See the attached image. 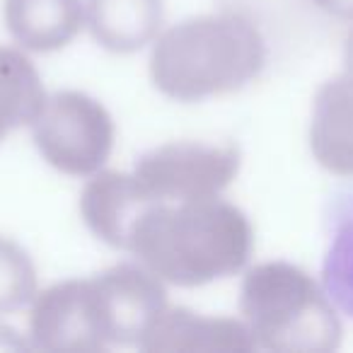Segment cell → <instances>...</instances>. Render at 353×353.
I'll return each mask as SVG.
<instances>
[{
    "mask_svg": "<svg viewBox=\"0 0 353 353\" xmlns=\"http://www.w3.org/2000/svg\"><path fill=\"white\" fill-rule=\"evenodd\" d=\"M165 0H88L85 25L92 39L112 54H136L157 39Z\"/></svg>",
    "mask_w": 353,
    "mask_h": 353,
    "instance_id": "7c38bea8",
    "label": "cell"
},
{
    "mask_svg": "<svg viewBox=\"0 0 353 353\" xmlns=\"http://www.w3.org/2000/svg\"><path fill=\"white\" fill-rule=\"evenodd\" d=\"M90 279H70L34 295L30 339L44 351H104Z\"/></svg>",
    "mask_w": 353,
    "mask_h": 353,
    "instance_id": "52a82bcc",
    "label": "cell"
},
{
    "mask_svg": "<svg viewBox=\"0 0 353 353\" xmlns=\"http://www.w3.org/2000/svg\"><path fill=\"white\" fill-rule=\"evenodd\" d=\"M343 63H346V73L353 75V30L346 37V46H343Z\"/></svg>",
    "mask_w": 353,
    "mask_h": 353,
    "instance_id": "ac0fdd59",
    "label": "cell"
},
{
    "mask_svg": "<svg viewBox=\"0 0 353 353\" xmlns=\"http://www.w3.org/2000/svg\"><path fill=\"white\" fill-rule=\"evenodd\" d=\"M254 250V230L242 208L221 196L157 201L148 194L123 252L160 281L199 288L235 276Z\"/></svg>",
    "mask_w": 353,
    "mask_h": 353,
    "instance_id": "6da1fadb",
    "label": "cell"
},
{
    "mask_svg": "<svg viewBox=\"0 0 353 353\" xmlns=\"http://www.w3.org/2000/svg\"><path fill=\"white\" fill-rule=\"evenodd\" d=\"M25 346L27 343L22 341L12 329L0 327V351H20V348H25Z\"/></svg>",
    "mask_w": 353,
    "mask_h": 353,
    "instance_id": "e0dca14e",
    "label": "cell"
},
{
    "mask_svg": "<svg viewBox=\"0 0 353 353\" xmlns=\"http://www.w3.org/2000/svg\"><path fill=\"white\" fill-rule=\"evenodd\" d=\"M104 343L141 346L143 336L167 307L165 281L143 264H117L90 276Z\"/></svg>",
    "mask_w": 353,
    "mask_h": 353,
    "instance_id": "8992f818",
    "label": "cell"
},
{
    "mask_svg": "<svg viewBox=\"0 0 353 353\" xmlns=\"http://www.w3.org/2000/svg\"><path fill=\"white\" fill-rule=\"evenodd\" d=\"M312 3L336 20H353V0H312Z\"/></svg>",
    "mask_w": 353,
    "mask_h": 353,
    "instance_id": "2e32d148",
    "label": "cell"
},
{
    "mask_svg": "<svg viewBox=\"0 0 353 353\" xmlns=\"http://www.w3.org/2000/svg\"><path fill=\"white\" fill-rule=\"evenodd\" d=\"M141 351L194 353V351H256L250 329L242 319L203 317L187 307L167 305L150 324L141 341Z\"/></svg>",
    "mask_w": 353,
    "mask_h": 353,
    "instance_id": "ba28073f",
    "label": "cell"
},
{
    "mask_svg": "<svg viewBox=\"0 0 353 353\" xmlns=\"http://www.w3.org/2000/svg\"><path fill=\"white\" fill-rule=\"evenodd\" d=\"M240 172L235 143L176 141L143 152L133 176L157 201H194L221 196Z\"/></svg>",
    "mask_w": 353,
    "mask_h": 353,
    "instance_id": "5b68a950",
    "label": "cell"
},
{
    "mask_svg": "<svg viewBox=\"0 0 353 353\" xmlns=\"http://www.w3.org/2000/svg\"><path fill=\"white\" fill-rule=\"evenodd\" d=\"M322 288L339 312L353 319V192L336 196L329 213V240L322 261Z\"/></svg>",
    "mask_w": 353,
    "mask_h": 353,
    "instance_id": "5bb4252c",
    "label": "cell"
},
{
    "mask_svg": "<svg viewBox=\"0 0 353 353\" xmlns=\"http://www.w3.org/2000/svg\"><path fill=\"white\" fill-rule=\"evenodd\" d=\"M34 145L54 170L70 176H92L114 150V119L99 99L78 90L46 94L32 121Z\"/></svg>",
    "mask_w": 353,
    "mask_h": 353,
    "instance_id": "277c9868",
    "label": "cell"
},
{
    "mask_svg": "<svg viewBox=\"0 0 353 353\" xmlns=\"http://www.w3.org/2000/svg\"><path fill=\"white\" fill-rule=\"evenodd\" d=\"M44 85L25 51L0 46V141L20 126H32L44 107Z\"/></svg>",
    "mask_w": 353,
    "mask_h": 353,
    "instance_id": "4fadbf2b",
    "label": "cell"
},
{
    "mask_svg": "<svg viewBox=\"0 0 353 353\" xmlns=\"http://www.w3.org/2000/svg\"><path fill=\"white\" fill-rule=\"evenodd\" d=\"M145 201L148 192L138 184L133 172L99 170L80 194V213L97 240L123 250Z\"/></svg>",
    "mask_w": 353,
    "mask_h": 353,
    "instance_id": "30bf717a",
    "label": "cell"
},
{
    "mask_svg": "<svg viewBox=\"0 0 353 353\" xmlns=\"http://www.w3.org/2000/svg\"><path fill=\"white\" fill-rule=\"evenodd\" d=\"M310 150L327 172L353 176V75H336L314 92Z\"/></svg>",
    "mask_w": 353,
    "mask_h": 353,
    "instance_id": "9c48e42d",
    "label": "cell"
},
{
    "mask_svg": "<svg viewBox=\"0 0 353 353\" xmlns=\"http://www.w3.org/2000/svg\"><path fill=\"white\" fill-rule=\"evenodd\" d=\"M266 44L240 12L196 15L157 34L150 54L152 85L176 102L237 92L261 73Z\"/></svg>",
    "mask_w": 353,
    "mask_h": 353,
    "instance_id": "7a4b0ae2",
    "label": "cell"
},
{
    "mask_svg": "<svg viewBox=\"0 0 353 353\" xmlns=\"http://www.w3.org/2000/svg\"><path fill=\"white\" fill-rule=\"evenodd\" d=\"M240 312L256 348L276 353H332L341 346L336 305L305 269L264 261L242 279Z\"/></svg>",
    "mask_w": 353,
    "mask_h": 353,
    "instance_id": "3957f363",
    "label": "cell"
},
{
    "mask_svg": "<svg viewBox=\"0 0 353 353\" xmlns=\"http://www.w3.org/2000/svg\"><path fill=\"white\" fill-rule=\"evenodd\" d=\"M10 37L27 51L49 54L68 46L85 25L83 0H6Z\"/></svg>",
    "mask_w": 353,
    "mask_h": 353,
    "instance_id": "8fae6325",
    "label": "cell"
},
{
    "mask_svg": "<svg viewBox=\"0 0 353 353\" xmlns=\"http://www.w3.org/2000/svg\"><path fill=\"white\" fill-rule=\"evenodd\" d=\"M37 293L39 281L32 256L15 240L0 235V314L32 305Z\"/></svg>",
    "mask_w": 353,
    "mask_h": 353,
    "instance_id": "9a60e30c",
    "label": "cell"
}]
</instances>
